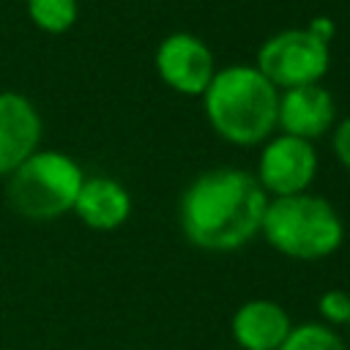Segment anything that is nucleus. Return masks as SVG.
Returning a JSON list of instances; mask_svg holds the SVG:
<instances>
[{"label":"nucleus","mask_w":350,"mask_h":350,"mask_svg":"<svg viewBox=\"0 0 350 350\" xmlns=\"http://www.w3.org/2000/svg\"><path fill=\"white\" fill-rule=\"evenodd\" d=\"M268 194L249 170L213 167L180 194L178 221L189 243L205 252H235L260 235Z\"/></svg>","instance_id":"obj_1"},{"label":"nucleus","mask_w":350,"mask_h":350,"mask_svg":"<svg viewBox=\"0 0 350 350\" xmlns=\"http://www.w3.org/2000/svg\"><path fill=\"white\" fill-rule=\"evenodd\" d=\"M200 98L208 126L235 148H257L276 131L279 90L257 66L232 63L216 68Z\"/></svg>","instance_id":"obj_2"},{"label":"nucleus","mask_w":350,"mask_h":350,"mask_svg":"<svg viewBox=\"0 0 350 350\" xmlns=\"http://www.w3.org/2000/svg\"><path fill=\"white\" fill-rule=\"evenodd\" d=\"M260 235L290 260H325L345 241L339 211L312 191L271 197Z\"/></svg>","instance_id":"obj_3"},{"label":"nucleus","mask_w":350,"mask_h":350,"mask_svg":"<svg viewBox=\"0 0 350 350\" xmlns=\"http://www.w3.org/2000/svg\"><path fill=\"white\" fill-rule=\"evenodd\" d=\"M85 183L82 167L63 150H36L5 178V200L14 213L49 221L74 211Z\"/></svg>","instance_id":"obj_4"},{"label":"nucleus","mask_w":350,"mask_h":350,"mask_svg":"<svg viewBox=\"0 0 350 350\" xmlns=\"http://www.w3.org/2000/svg\"><path fill=\"white\" fill-rule=\"evenodd\" d=\"M254 66L276 90L317 85L331 68V44L309 27H284L260 44Z\"/></svg>","instance_id":"obj_5"},{"label":"nucleus","mask_w":350,"mask_h":350,"mask_svg":"<svg viewBox=\"0 0 350 350\" xmlns=\"http://www.w3.org/2000/svg\"><path fill=\"white\" fill-rule=\"evenodd\" d=\"M317 167L320 159L314 142L290 134H273L260 145L254 178L268 197H290L309 191L317 178Z\"/></svg>","instance_id":"obj_6"},{"label":"nucleus","mask_w":350,"mask_h":350,"mask_svg":"<svg viewBox=\"0 0 350 350\" xmlns=\"http://www.w3.org/2000/svg\"><path fill=\"white\" fill-rule=\"evenodd\" d=\"M153 66L159 79L180 96H202L216 74L211 46L200 36L186 30L170 33L159 41Z\"/></svg>","instance_id":"obj_7"},{"label":"nucleus","mask_w":350,"mask_h":350,"mask_svg":"<svg viewBox=\"0 0 350 350\" xmlns=\"http://www.w3.org/2000/svg\"><path fill=\"white\" fill-rule=\"evenodd\" d=\"M336 126V101L323 82L301 85L290 90H279L276 129L279 134H290L306 142L328 134Z\"/></svg>","instance_id":"obj_8"},{"label":"nucleus","mask_w":350,"mask_h":350,"mask_svg":"<svg viewBox=\"0 0 350 350\" xmlns=\"http://www.w3.org/2000/svg\"><path fill=\"white\" fill-rule=\"evenodd\" d=\"M44 123L33 101L16 90H0V178H8L41 145Z\"/></svg>","instance_id":"obj_9"},{"label":"nucleus","mask_w":350,"mask_h":350,"mask_svg":"<svg viewBox=\"0 0 350 350\" xmlns=\"http://www.w3.org/2000/svg\"><path fill=\"white\" fill-rule=\"evenodd\" d=\"M290 328V314L271 298H252L230 317V334L238 350H279Z\"/></svg>","instance_id":"obj_10"},{"label":"nucleus","mask_w":350,"mask_h":350,"mask_svg":"<svg viewBox=\"0 0 350 350\" xmlns=\"http://www.w3.org/2000/svg\"><path fill=\"white\" fill-rule=\"evenodd\" d=\"M74 213L85 227L96 232H112L131 216V194L115 178H85L74 202Z\"/></svg>","instance_id":"obj_11"},{"label":"nucleus","mask_w":350,"mask_h":350,"mask_svg":"<svg viewBox=\"0 0 350 350\" xmlns=\"http://www.w3.org/2000/svg\"><path fill=\"white\" fill-rule=\"evenodd\" d=\"M25 3H27L30 22L44 33L60 36V33L71 30L79 16L77 0H25Z\"/></svg>","instance_id":"obj_12"},{"label":"nucleus","mask_w":350,"mask_h":350,"mask_svg":"<svg viewBox=\"0 0 350 350\" xmlns=\"http://www.w3.org/2000/svg\"><path fill=\"white\" fill-rule=\"evenodd\" d=\"M279 350H347V345L325 323H301L290 328Z\"/></svg>","instance_id":"obj_13"},{"label":"nucleus","mask_w":350,"mask_h":350,"mask_svg":"<svg viewBox=\"0 0 350 350\" xmlns=\"http://www.w3.org/2000/svg\"><path fill=\"white\" fill-rule=\"evenodd\" d=\"M317 312L325 320V325H347L350 320V293L347 290H325L317 301Z\"/></svg>","instance_id":"obj_14"},{"label":"nucleus","mask_w":350,"mask_h":350,"mask_svg":"<svg viewBox=\"0 0 350 350\" xmlns=\"http://www.w3.org/2000/svg\"><path fill=\"white\" fill-rule=\"evenodd\" d=\"M331 150L339 159V164L345 170H350V115H345L342 120H336L334 134H331Z\"/></svg>","instance_id":"obj_15"},{"label":"nucleus","mask_w":350,"mask_h":350,"mask_svg":"<svg viewBox=\"0 0 350 350\" xmlns=\"http://www.w3.org/2000/svg\"><path fill=\"white\" fill-rule=\"evenodd\" d=\"M306 27H309L317 38H323L325 44H331V38H334V33H336V22H334L331 16H314Z\"/></svg>","instance_id":"obj_16"},{"label":"nucleus","mask_w":350,"mask_h":350,"mask_svg":"<svg viewBox=\"0 0 350 350\" xmlns=\"http://www.w3.org/2000/svg\"><path fill=\"white\" fill-rule=\"evenodd\" d=\"M347 331H350V320H347Z\"/></svg>","instance_id":"obj_17"}]
</instances>
